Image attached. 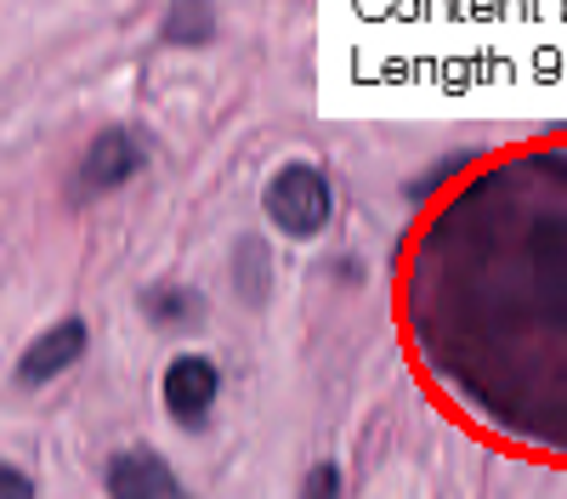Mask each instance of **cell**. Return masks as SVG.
Returning a JSON list of instances; mask_svg holds the SVG:
<instances>
[{
	"label": "cell",
	"mask_w": 567,
	"mask_h": 499,
	"mask_svg": "<svg viewBox=\"0 0 567 499\" xmlns=\"http://www.w3.org/2000/svg\"><path fill=\"white\" fill-rule=\"evenodd\" d=\"M261 205H267V221L278 227V233H290V239H318L329 216H336V194H329V176L307 159H290V165H278L267 176V188H261Z\"/></svg>",
	"instance_id": "cell-1"
},
{
	"label": "cell",
	"mask_w": 567,
	"mask_h": 499,
	"mask_svg": "<svg viewBox=\"0 0 567 499\" xmlns=\"http://www.w3.org/2000/svg\"><path fill=\"white\" fill-rule=\"evenodd\" d=\"M142 165H148V143H142L131 125H109V131H97V136L85 143V154H80V165H74V181H69V199H74V205L103 199V194L125 188Z\"/></svg>",
	"instance_id": "cell-2"
},
{
	"label": "cell",
	"mask_w": 567,
	"mask_h": 499,
	"mask_svg": "<svg viewBox=\"0 0 567 499\" xmlns=\"http://www.w3.org/2000/svg\"><path fill=\"white\" fill-rule=\"evenodd\" d=\"M159 397H165V415L182 426V432H199L210 415H216V397H221V370L205 357V352H176L165 363V381H159Z\"/></svg>",
	"instance_id": "cell-3"
},
{
	"label": "cell",
	"mask_w": 567,
	"mask_h": 499,
	"mask_svg": "<svg viewBox=\"0 0 567 499\" xmlns=\"http://www.w3.org/2000/svg\"><path fill=\"white\" fill-rule=\"evenodd\" d=\"M85 346H91V324L85 318H58V324H45L29 346H23V357H18V386H52L58 375H69L74 363L85 357Z\"/></svg>",
	"instance_id": "cell-4"
},
{
	"label": "cell",
	"mask_w": 567,
	"mask_h": 499,
	"mask_svg": "<svg viewBox=\"0 0 567 499\" xmlns=\"http://www.w3.org/2000/svg\"><path fill=\"white\" fill-rule=\"evenodd\" d=\"M103 488L109 499H187L176 466L159 448H120L103 466Z\"/></svg>",
	"instance_id": "cell-5"
},
{
	"label": "cell",
	"mask_w": 567,
	"mask_h": 499,
	"mask_svg": "<svg viewBox=\"0 0 567 499\" xmlns=\"http://www.w3.org/2000/svg\"><path fill=\"white\" fill-rule=\"evenodd\" d=\"M142 318L159 330H194L205 324V295L187 284H154V290H142Z\"/></svg>",
	"instance_id": "cell-6"
},
{
	"label": "cell",
	"mask_w": 567,
	"mask_h": 499,
	"mask_svg": "<svg viewBox=\"0 0 567 499\" xmlns=\"http://www.w3.org/2000/svg\"><path fill=\"white\" fill-rule=\"evenodd\" d=\"M165 45H210L216 40V7L210 0H171L159 18Z\"/></svg>",
	"instance_id": "cell-7"
},
{
	"label": "cell",
	"mask_w": 567,
	"mask_h": 499,
	"mask_svg": "<svg viewBox=\"0 0 567 499\" xmlns=\"http://www.w3.org/2000/svg\"><path fill=\"white\" fill-rule=\"evenodd\" d=\"M233 284H239V295H245V301H267V290H272V267H267V245H261V239H239Z\"/></svg>",
	"instance_id": "cell-8"
},
{
	"label": "cell",
	"mask_w": 567,
	"mask_h": 499,
	"mask_svg": "<svg viewBox=\"0 0 567 499\" xmlns=\"http://www.w3.org/2000/svg\"><path fill=\"white\" fill-rule=\"evenodd\" d=\"M296 499H341V466L336 460H318L307 477H301V493Z\"/></svg>",
	"instance_id": "cell-9"
},
{
	"label": "cell",
	"mask_w": 567,
	"mask_h": 499,
	"mask_svg": "<svg viewBox=\"0 0 567 499\" xmlns=\"http://www.w3.org/2000/svg\"><path fill=\"white\" fill-rule=\"evenodd\" d=\"M0 499H34V482L18 466H7V460H0Z\"/></svg>",
	"instance_id": "cell-10"
}]
</instances>
